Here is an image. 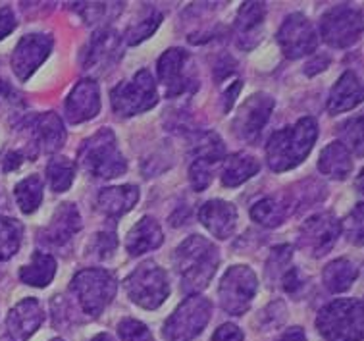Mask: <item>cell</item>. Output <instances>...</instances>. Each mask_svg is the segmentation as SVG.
<instances>
[{"label":"cell","mask_w":364,"mask_h":341,"mask_svg":"<svg viewBox=\"0 0 364 341\" xmlns=\"http://www.w3.org/2000/svg\"><path fill=\"white\" fill-rule=\"evenodd\" d=\"M220 255L216 245L203 236L187 237L173 255V266L181 276V288L189 295H197L216 274Z\"/></svg>","instance_id":"cell-1"},{"label":"cell","mask_w":364,"mask_h":341,"mask_svg":"<svg viewBox=\"0 0 364 341\" xmlns=\"http://www.w3.org/2000/svg\"><path fill=\"white\" fill-rule=\"evenodd\" d=\"M318 139V122L312 116L301 118L291 127L272 133L266 145V158L274 172L293 170L311 154Z\"/></svg>","instance_id":"cell-2"},{"label":"cell","mask_w":364,"mask_h":341,"mask_svg":"<svg viewBox=\"0 0 364 341\" xmlns=\"http://www.w3.org/2000/svg\"><path fill=\"white\" fill-rule=\"evenodd\" d=\"M81 168L93 177L112 179L126 174L127 162L118 149V139L110 127H102L80 149Z\"/></svg>","instance_id":"cell-3"},{"label":"cell","mask_w":364,"mask_h":341,"mask_svg":"<svg viewBox=\"0 0 364 341\" xmlns=\"http://www.w3.org/2000/svg\"><path fill=\"white\" fill-rule=\"evenodd\" d=\"M364 308L360 299H336L316 318V328L328 341H360L364 337Z\"/></svg>","instance_id":"cell-4"},{"label":"cell","mask_w":364,"mask_h":341,"mask_svg":"<svg viewBox=\"0 0 364 341\" xmlns=\"http://www.w3.org/2000/svg\"><path fill=\"white\" fill-rule=\"evenodd\" d=\"M70 289L75 293L87 315L99 316L114 301L118 280L105 268H87L73 276Z\"/></svg>","instance_id":"cell-5"},{"label":"cell","mask_w":364,"mask_h":341,"mask_svg":"<svg viewBox=\"0 0 364 341\" xmlns=\"http://www.w3.org/2000/svg\"><path fill=\"white\" fill-rule=\"evenodd\" d=\"M110 103L112 110L124 118L154 108L159 103V91L153 73L149 70H139L132 79L118 83L110 93Z\"/></svg>","instance_id":"cell-6"},{"label":"cell","mask_w":364,"mask_h":341,"mask_svg":"<svg viewBox=\"0 0 364 341\" xmlns=\"http://www.w3.org/2000/svg\"><path fill=\"white\" fill-rule=\"evenodd\" d=\"M126 291L135 305L146 310H154L170 295L168 274L154 261H145L127 276Z\"/></svg>","instance_id":"cell-7"},{"label":"cell","mask_w":364,"mask_h":341,"mask_svg":"<svg viewBox=\"0 0 364 341\" xmlns=\"http://www.w3.org/2000/svg\"><path fill=\"white\" fill-rule=\"evenodd\" d=\"M212 303L203 295H189L164 322L162 335L168 341H191L210 322Z\"/></svg>","instance_id":"cell-8"},{"label":"cell","mask_w":364,"mask_h":341,"mask_svg":"<svg viewBox=\"0 0 364 341\" xmlns=\"http://www.w3.org/2000/svg\"><path fill=\"white\" fill-rule=\"evenodd\" d=\"M259 289V278L245 264H235L222 278L218 288L220 305L228 315H245Z\"/></svg>","instance_id":"cell-9"},{"label":"cell","mask_w":364,"mask_h":341,"mask_svg":"<svg viewBox=\"0 0 364 341\" xmlns=\"http://www.w3.org/2000/svg\"><path fill=\"white\" fill-rule=\"evenodd\" d=\"M363 35V14L349 4L330 8L320 20V37L333 48H349Z\"/></svg>","instance_id":"cell-10"},{"label":"cell","mask_w":364,"mask_h":341,"mask_svg":"<svg viewBox=\"0 0 364 341\" xmlns=\"http://www.w3.org/2000/svg\"><path fill=\"white\" fill-rule=\"evenodd\" d=\"M156 70L168 99L195 93L199 87V79L195 78V68H191V56L183 48L166 51L159 58Z\"/></svg>","instance_id":"cell-11"},{"label":"cell","mask_w":364,"mask_h":341,"mask_svg":"<svg viewBox=\"0 0 364 341\" xmlns=\"http://www.w3.org/2000/svg\"><path fill=\"white\" fill-rule=\"evenodd\" d=\"M278 43L282 46V53L287 58H301V56L316 51L318 31L306 16L295 12L287 16L279 27Z\"/></svg>","instance_id":"cell-12"},{"label":"cell","mask_w":364,"mask_h":341,"mask_svg":"<svg viewBox=\"0 0 364 341\" xmlns=\"http://www.w3.org/2000/svg\"><path fill=\"white\" fill-rule=\"evenodd\" d=\"M274 106L276 103L266 93H257V95L249 97L239 108L237 116L233 118L232 130L235 137L249 141V143L257 141L270 120Z\"/></svg>","instance_id":"cell-13"},{"label":"cell","mask_w":364,"mask_h":341,"mask_svg":"<svg viewBox=\"0 0 364 341\" xmlns=\"http://www.w3.org/2000/svg\"><path fill=\"white\" fill-rule=\"evenodd\" d=\"M339 234H341V224L336 218V214L322 212V214H314L303 224L299 243L312 256L320 258V256L328 255L333 249Z\"/></svg>","instance_id":"cell-14"},{"label":"cell","mask_w":364,"mask_h":341,"mask_svg":"<svg viewBox=\"0 0 364 341\" xmlns=\"http://www.w3.org/2000/svg\"><path fill=\"white\" fill-rule=\"evenodd\" d=\"M122 56V37L114 29H99L91 37L83 54V70L91 75H102Z\"/></svg>","instance_id":"cell-15"},{"label":"cell","mask_w":364,"mask_h":341,"mask_svg":"<svg viewBox=\"0 0 364 341\" xmlns=\"http://www.w3.org/2000/svg\"><path fill=\"white\" fill-rule=\"evenodd\" d=\"M53 45L54 39L50 35L31 33L21 37L12 54V70L18 75V79L27 81L31 78L37 72V68L48 58Z\"/></svg>","instance_id":"cell-16"},{"label":"cell","mask_w":364,"mask_h":341,"mask_svg":"<svg viewBox=\"0 0 364 341\" xmlns=\"http://www.w3.org/2000/svg\"><path fill=\"white\" fill-rule=\"evenodd\" d=\"M64 108H66L68 122L73 125L93 120L100 112L99 83L93 78L81 79L70 93Z\"/></svg>","instance_id":"cell-17"},{"label":"cell","mask_w":364,"mask_h":341,"mask_svg":"<svg viewBox=\"0 0 364 341\" xmlns=\"http://www.w3.org/2000/svg\"><path fill=\"white\" fill-rule=\"evenodd\" d=\"M29 133H31V141H33L35 149L45 154H53L60 151L62 145L66 141V130L60 116L54 112H45V114H37L27 122Z\"/></svg>","instance_id":"cell-18"},{"label":"cell","mask_w":364,"mask_h":341,"mask_svg":"<svg viewBox=\"0 0 364 341\" xmlns=\"http://www.w3.org/2000/svg\"><path fill=\"white\" fill-rule=\"evenodd\" d=\"M43 322H45V313L41 303L33 297H27L8 313V334L12 335L14 341H27L41 328Z\"/></svg>","instance_id":"cell-19"},{"label":"cell","mask_w":364,"mask_h":341,"mask_svg":"<svg viewBox=\"0 0 364 341\" xmlns=\"http://www.w3.org/2000/svg\"><path fill=\"white\" fill-rule=\"evenodd\" d=\"M266 4L264 2H243L235 21V37L237 46L243 51H251L260 43L262 26H264Z\"/></svg>","instance_id":"cell-20"},{"label":"cell","mask_w":364,"mask_h":341,"mask_svg":"<svg viewBox=\"0 0 364 341\" xmlns=\"http://www.w3.org/2000/svg\"><path fill=\"white\" fill-rule=\"evenodd\" d=\"M199 220L212 236L218 239H228L237 228V209L232 203L220 199L206 201L199 210Z\"/></svg>","instance_id":"cell-21"},{"label":"cell","mask_w":364,"mask_h":341,"mask_svg":"<svg viewBox=\"0 0 364 341\" xmlns=\"http://www.w3.org/2000/svg\"><path fill=\"white\" fill-rule=\"evenodd\" d=\"M80 230L81 216L77 209H75V204L64 203L60 204V209L56 210L53 222L41 231V241L47 243V245H53V247H62Z\"/></svg>","instance_id":"cell-22"},{"label":"cell","mask_w":364,"mask_h":341,"mask_svg":"<svg viewBox=\"0 0 364 341\" xmlns=\"http://www.w3.org/2000/svg\"><path fill=\"white\" fill-rule=\"evenodd\" d=\"M139 201V187L137 185H118L106 187L99 193L97 204L99 210L108 218H119L137 204Z\"/></svg>","instance_id":"cell-23"},{"label":"cell","mask_w":364,"mask_h":341,"mask_svg":"<svg viewBox=\"0 0 364 341\" xmlns=\"http://www.w3.org/2000/svg\"><path fill=\"white\" fill-rule=\"evenodd\" d=\"M162 243H164V234H162L160 224L153 216H145L141 218L129 231L126 239V249L132 256H139L149 251L159 249Z\"/></svg>","instance_id":"cell-24"},{"label":"cell","mask_w":364,"mask_h":341,"mask_svg":"<svg viewBox=\"0 0 364 341\" xmlns=\"http://www.w3.org/2000/svg\"><path fill=\"white\" fill-rule=\"evenodd\" d=\"M363 100V85L355 72H345L338 79V83L331 87L330 99H328V110L330 114H341V112L353 110Z\"/></svg>","instance_id":"cell-25"},{"label":"cell","mask_w":364,"mask_h":341,"mask_svg":"<svg viewBox=\"0 0 364 341\" xmlns=\"http://www.w3.org/2000/svg\"><path fill=\"white\" fill-rule=\"evenodd\" d=\"M318 170L333 179H345L353 170L351 152L347 151V147L341 141H333L320 152Z\"/></svg>","instance_id":"cell-26"},{"label":"cell","mask_w":364,"mask_h":341,"mask_svg":"<svg viewBox=\"0 0 364 341\" xmlns=\"http://www.w3.org/2000/svg\"><path fill=\"white\" fill-rule=\"evenodd\" d=\"M260 170V162L247 152H235L224 158V170H222V184L225 187H237L251 179Z\"/></svg>","instance_id":"cell-27"},{"label":"cell","mask_w":364,"mask_h":341,"mask_svg":"<svg viewBox=\"0 0 364 341\" xmlns=\"http://www.w3.org/2000/svg\"><path fill=\"white\" fill-rule=\"evenodd\" d=\"M56 276V258L47 253H33L31 263L26 264L20 270L21 282L31 285V288H47Z\"/></svg>","instance_id":"cell-28"},{"label":"cell","mask_w":364,"mask_h":341,"mask_svg":"<svg viewBox=\"0 0 364 341\" xmlns=\"http://www.w3.org/2000/svg\"><path fill=\"white\" fill-rule=\"evenodd\" d=\"M358 268L357 264L349 258H338L324 268V285L331 293H341L351 288L353 282L357 280Z\"/></svg>","instance_id":"cell-29"},{"label":"cell","mask_w":364,"mask_h":341,"mask_svg":"<svg viewBox=\"0 0 364 341\" xmlns=\"http://www.w3.org/2000/svg\"><path fill=\"white\" fill-rule=\"evenodd\" d=\"M14 195H16V201H18L21 212L31 214L43 203V179L39 176H29L21 179L20 184L16 185Z\"/></svg>","instance_id":"cell-30"},{"label":"cell","mask_w":364,"mask_h":341,"mask_svg":"<svg viewBox=\"0 0 364 341\" xmlns=\"http://www.w3.org/2000/svg\"><path fill=\"white\" fill-rule=\"evenodd\" d=\"M287 204L278 201V199H260L259 203L251 209V218L264 228H278L287 216Z\"/></svg>","instance_id":"cell-31"},{"label":"cell","mask_w":364,"mask_h":341,"mask_svg":"<svg viewBox=\"0 0 364 341\" xmlns=\"http://www.w3.org/2000/svg\"><path fill=\"white\" fill-rule=\"evenodd\" d=\"M23 226L16 218L0 216V261L12 258L21 245Z\"/></svg>","instance_id":"cell-32"},{"label":"cell","mask_w":364,"mask_h":341,"mask_svg":"<svg viewBox=\"0 0 364 341\" xmlns=\"http://www.w3.org/2000/svg\"><path fill=\"white\" fill-rule=\"evenodd\" d=\"M47 177L54 193H64L75 179V164L66 157H54L47 166Z\"/></svg>","instance_id":"cell-33"},{"label":"cell","mask_w":364,"mask_h":341,"mask_svg":"<svg viewBox=\"0 0 364 341\" xmlns=\"http://www.w3.org/2000/svg\"><path fill=\"white\" fill-rule=\"evenodd\" d=\"M193 152H195V158H203V160H208L212 164H218L220 160H224L225 158L224 141L220 139L218 133H200V135L195 137Z\"/></svg>","instance_id":"cell-34"},{"label":"cell","mask_w":364,"mask_h":341,"mask_svg":"<svg viewBox=\"0 0 364 341\" xmlns=\"http://www.w3.org/2000/svg\"><path fill=\"white\" fill-rule=\"evenodd\" d=\"M160 21H162V12L149 8L139 20L135 21L133 26L127 27L126 31V43L127 45H139L145 39H149L151 35L159 29Z\"/></svg>","instance_id":"cell-35"},{"label":"cell","mask_w":364,"mask_h":341,"mask_svg":"<svg viewBox=\"0 0 364 341\" xmlns=\"http://www.w3.org/2000/svg\"><path fill=\"white\" fill-rule=\"evenodd\" d=\"M291 245H282V247H276L272 251L270 261L266 264V274H268V280H282V276L291 268L289 263H291Z\"/></svg>","instance_id":"cell-36"},{"label":"cell","mask_w":364,"mask_h":341,"mask_svg":"<svg viewBox=\"0 0 364 341\" xmlns=\"http://www.w3.org/2000/svg\"><path fill=\"white\" fill-rule=\"evenodd\" d=\"M214 166L208 160L203 158H193V164L189 166V182H191L193 189L205 191L212 184V174H214Z\"/></svg>","instance_id":"cell-37"},{"label":"cell","mask_w":364,"mask_h":341,"mask_svg":"<svg viewBox=\"0 0 364 341\" xmlns=\"http://www.w3.org/2000/svg\"><path fill=\"white\" fill-rule=\"evenodd\" d=\"M116 247H118V239L114 231H99L93 237V241L89 243V253L99 261H106L114 255Z\"/></svg>","instance_id":"cell-38"},{"label":"cell","mask_w":364,"mask_h":341,"mask_svg":"<svg viewBox=\"0 0 364 341\" xmlns=\"http://www.w3.org/2000/svg\"><path fill=\"white\" fill-rule=\"evenodd\" d=\"M118 335L124 341H154L151 330L135 318H124L119 322Z\"/></svg>","instance_id":"cell-39"},{"label":"cell","mask_w":364,"mask_h":341,"mask_svg":"<svg viewBox=\"0 0 364 341\" xmlns=\"http://www.w3.org/2000/svg\"><path fill=\"white\" fill-rule=\"evenodd\" d=\"M341 139L345 141L347 151L351 149L357 157H363V118L349 120L341 130Z\"/></svg>","instance_id":"cell-40"},{"label":"cell","mask_w":364,"mask_h":341,"mask_svg":"<svg viewBox=\"0 0 364 341\" xmlns=\"http://www.w3.org/2000/svg\"><path fill=\"white\" fill-rule=\"evenodd\" d=\"M345 231H347V239H351L355 245H363L364 236V222H363V204L358 203L353 212L347 216L345 224Z\"/></svg>","instance_id":"cell-41"},{"label":"cell","mask_w":364,"mask_h":341,"mask_svg":"<svg viewBox=\"0 0 364 341\" xmlns=\"http://www.w3.org/2000/svg\"><path fill=\"white\" fill-rule=\"evenodd\" d=\"M77 12H81V16L85 18L89 23H95V21H102L105 14L114 6V4H100V2H89V4H73Z\"/></svg>","instance_id":"cell-42"},{"label":"cell","mask_w":364,"mask_h":341,"mask_svg":"<svg viewBox=\"0 0 364 341\" xmlns=\"http://www.w3.org/2000/svg\"><path fill=\"white\" fill-rule=\"evenodd\" d=\"M245 340V334L241 332V328L239 326H235V324H222L216 332H214V335L210 337V341H243Z\"/></svg>","instance_id":"cell-43"},{"label":"cell","mask_w":364,"mask_h":341,"mask_svg":"<svg viewBox=\"0 0 364 341\" xmlns=\"http://www.w3.org/2000/svg\"><path fill=\"white\" fill-rule=\"evenodd\" d=\"M279 282L284 283V289L287 293H291V295H295L299 289H303V285H305V283H303V276L299 274V270L293 268V266L282 276Z\"/></svg>","instance_id":"cell-44"},{"label":"cell","mask_w":364,"mask_h":341,"mask_svg":"<svg viewBox=\"0 0 364 341\" xmlns=\"http://www.w3.org/2000/svg\"><path fill=\"white\" fill-rule=\"evenodd\" d=\"M16 26H18V21H16V16H14L12 8H0V41L12 33L14 29H16Z\"/></svg>","instance_id":"cell-45"},{"label":"cell","mask_w":364,"mask_h":341,"mask_svg":"<svg viewBox=\"0 0 364 341\" xmlns=\"http://www.w3.org/2000/svg\"><path fill=\"white\" fill-rule=\"evenodd\" d=\"M278 341H306L305 330L299 328V326H293V328L285 330L284 334L279 335Z\"/></svg>","instance_id":"cell-46"},{"label":"cell","mask_w":364,"mask_h":341,"mask_svg":"<svg viewBox=\"0 0 364 341\" xmlns=\"http://www.w3.org/2000/svg\"><path fill=\"white\" fill-rule=\"evenodd\" d=\"M328 64H330V58H328V56H324V54H320V58H314L312 62H309V64H306L305 72L309 73V75H314L316 72H322L324 68H328Z\"/></svg>","instance_id":"cell-47"},{"label":"cell","mask_w":364,"mask_h":341,"mask_svg":"<svg viewBox=\"0 0 364 341\" xmlns=\"http://www.w3.org/2000/svg\"><path fill=\"white\" fill-rule=\"evenodd\" d=\"M21 160H23V157H21L20 152H8L6 160H4V172H12L16 170V168H20Z\"/></svg>","instance_id":"cell-48"},{"label":"cell","mask_w":364,"mask_h":341,"mask_svg":"<svg viewBox=\"0 0 364 341\" xmlns=\"http://www.w3.org/2000/svg\"><path fill=\"white\" fill-rule=\"evenodd\" d=\"M14 99V89L6 79L0 75V103H10Z\"/></svg>","instance_id":"cell-49"},{"label":"cell","mask_w":364,"mask_h":341,"mask_svg":"<svg viewBox=\"0 0 364 341\" xmlns=\"http://www.w3.org/2000/svg\"><path fill=\"white\" fill-rule=\"evenodd\" d=\"M91 341H114L112 335H108V334H99L97 337H93Z\"/></svg>","instance_id":"cell-50"},{"label":"cell","mask_w":364,"mask_h":341,"mask_svg":"<svg viewBox=\"0 0 364 341\" xmlns=\"http://www.w3.org/2000/svg\"><path fill=\"white\" fill-rule=\"evenodd\" d=\"M53 341H64V340H53Z\"/></svg>","instance_id":"cell-51"}]
</instances>
